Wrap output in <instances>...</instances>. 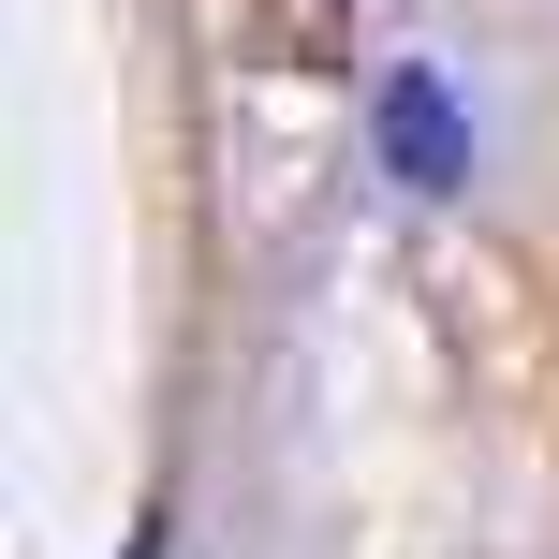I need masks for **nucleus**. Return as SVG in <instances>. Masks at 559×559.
<instances>
[{
  "label": "nucleus",
  "instance_id": "nucleus-1",
  "mask_svg": "<svg viewBox=\"0 0 559 559\" xmlns=\"http://www.w3.org/2000/svg\"><path fill=\"white\" fill-rule=\"evenodd\" d=\"M236 45L265 74H338L354 59V0H236Z\"/></svg>",
  "mask_w": 559,
  "mask_h": 559
},
{
  "label": "nucleus",
  "instance_id": "nucleus-2",
  "mask_svg": "<svg viewBox=\"0 0 559 559\" xmlns=\"http://www.w3.org/2000/svg\"><path fill=\"white\" fill-rule=\"evenodd\" d=\"M383 147H397L413 192H442V177H456V104H442L427 74H397V88H383Z\"/></svg>",
  "mask_w": 559,
  "mask_h": 559
}]
</instances>
